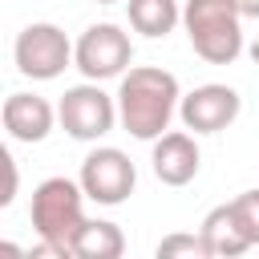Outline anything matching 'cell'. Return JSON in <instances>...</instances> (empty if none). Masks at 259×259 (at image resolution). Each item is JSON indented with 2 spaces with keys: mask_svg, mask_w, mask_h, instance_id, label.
<instances>
[{
  "mask_svg": "<svg viewBox=\"0 0 259 259\" xmlns=\"http://www.w3.org/2000/svg\"><path fill=\"white\" fill-rule=\"evenodd\" d=\"M93 4H117V0H93Z\"/></svg>",
  "mask_w": 259,
  "mask_h": 259,
  "instance_id": "obj_19",
  "label": "cell"
},
{
  "mask_svg": "<svg viewBox=\"0 0 259 259\" xmlns=\"http://www.w3.org/2000/svg\"><path fill=\"white\" fill-rule=\"evenodd\" d=\"M182 28L206 65H231L243 53V12L235 0H186Z\"/></svg>",
  "mask_w": 259,
  "mask_h": 259,
  "instance_id": "obj_3",
  "label": "cell"
},
{
  "mask_svg": "<svg viewBox=\"0 0 259 259\" xmlns=\"http://www.w3.org/2000/svg\"><path fill=\"white\" fill-rule=\"evenodd\" d=\"M28 219H32V231L40 239L36 251H49V255L69 259L73 255V243H77V231L85 227V190H81V182L61 178V174L57 178H45L32 190Z\"/></svg>",
  "mask_w": 259,
  "mask_h": 259,
  "instance_id": "obj_2",
  "label": "cell"
},
{
  "mask_svg": "<svg viewBox=\"0 0 259 259\" xmlns=\"http://www.w3.org/2000/svg\"><path fill=\"white\" fill-rule=\"evenodd\" d=\"M154 255L158 259H174V255H190V259H210V247H206V239H202V231L198 235H190V231H174V235H166L158 247H154Z\"/></svg>",
  "mask_w": 259,
  "mask_h": 259,
  "instance_id": "obj_14",
  "label": "cell"
},
{
  "mask_svg": "<svg viewBox=\"0 0 259 259\" xmlns=\"http://www.w3.org/2000/svg\"><path fill=\"white\" fill-rule=\"evenodd\" d=\"M12 57H16L20 77L53 81V77H61V73L73 65V45H69V36H65L57 24L36 20V24H24V28L16 32Z\"/></svg>",
  "mask_w": 259,
  "mask_h": 259,
  "instance_id": "obj_6",
  "label": "cell"
},
{
  "mask_svg": "<svg viewBox=\"0 0 259 259\" xmlns=\"http://www.w3.org/2000/svg\"><path fill=\"white\" fill-rule=\"evenodd\" d=\"M251 61H255V65H259V36H255V40H251Z\"/></svg>",
  "mask_w": 259,
  "mask_h": 259,
  "instance_id": "obj_18",
  "label": "cell"
},
{
  "mask_svg": "<svg viewBox=\"0 0 259 259\" xmlns=\"http://www.w3.org/2000/svg\"><path fill=\"white\" fill-rule=\"evenodd\" d=\"M121 251H125V235L109 219H85V227L77 231V243H73L77 259H117Z\"/></svg>",
  "mask_w": 259,
  "mask_h": 259,
  "instance_id": "obj_13",
  "label": "cell"
},
{
  "mask_svg": "<svg viewBox=\"0 0 259 259\" xmlns=\"http://www.w3.org/2000/svg\"><path fill=\"white\" fill-rule=\"evenodd\" d=\"M239 109H243V97L231 85H198V89L182 93V101H178V117L194 134H219V130H227L239 117Z\"/></svg>",
  "mask_w": 259,
  "mask_h": 259,
  "instance_id": "obj_8",
  "label": "cell"
},
{
  "mask_svg": "<svg viewBox=\"0 0 259 259\" xmlns=\"http://www.w3.org/2000/svg\"><path fill=\"white\" fill-rule=\"evenodd\" d=\"M231 210H235V219H239L247 243L259 247V186H255V190H243L239 198H231Z\"/></svg>",
  "mask_w": 259,
  "mask_h": 259,
  "instance_id": "obj_15",
  "label": "cell"
},
{
  "mask_svg": "<svg viewBox=\"0 0 259 259\" xmlns=\"http://www.w3.org/2000/svg\"><path fill=\"white\" fill-rule=\"evenodd\" d=\"M150 166H154V178L162 186H186V182H194L202 154H198V146L186 130H166L162 138H154Z\"/></svg>",
  "mask_w": 259,
  "mask_h": 259,
  "instance_id": "obj_9",
  "label": "cell"
},
{
  "mask_svg": "<svg viewBox=\"0 0 259 259\" xmlns=\"http://www.w3.org/2000/svg\"><path fill=\"white\" fill-rule=\"evenodd\" d=\"M178 101H182V89H178L174 73L154 69V65H134L121 73L117 117L130 138H138V142L162 138L170 130V117L178 113Z\"/></svg>",
  "mask_w": 259,
  "mask_h": 259,
  "instance_id": "obj_1",
  "label": "cell"
},
{
  "mask_svg": "<svg viewBox=\"0 0 259 259\" xmlns=\"http://www.w3.org/2000/svg\"><path fill=\"white\" fill-rule=\"evenodd\" d=\"M202 239H206V247H210V255L214 259H235V255H243V251H251V243H247V235H243V227H239V219H235V210H231V202H223V206H214L206 219H202Z\"/></svg>",
  "mask_w": 259,
  "mask_h": 259,
  "instance_id": "obj_11",
  "label": "cell"
},
{
  "mask_svg": "<svg viewBox=\"0 0 259 259\" xmlns=\"http://www.w3.org/2000/svg\"><path fill=\"white\" fill-rule=\"evenodd\" d=\"M77 182H81V190H85L89 202H97V206H121L134 194V186H138V170H134V162H130L125 150L97 146V150L85 154Z\"/></svg>",
  "mask_w": 259,
  "mask_h": 259,
  "instance_id": "obj_7",
  "label": "cell"
},
{
  "mask_svg": "<svg viewBox=\"0 0 259 259\" xmlns=\"http://www.w3.org/2000/svg\"><path fill=\"white\" fill-rule=\"evenodd\" d=\"M239 4V12H243V20L251 16V20H259V0H235Z\"/></svg>",
  "mask_w": 259,
  "mask_h": 259,
  "instance_id": "obj_17",
  "label": "cell"
},
{
  "mask_svg": "<svg viewBox=\"0 0 259 259\" xmlns=\"http://www.w3.org/2000/svg\"><path fill=\"white\" fill-rule=\"evenodd\" d=\"M125 16H130V28L150 36V40L170 36L174 24H182L178 0H125Z\"/></svg>",
  "mask_w": 259,
  "mask_h": 259,
  "instance_id": "obj_12",
  "label": "cell"
},
{
  "mask_svg": "<svg viewBox=\"0 0 259 259\" xmlns=\"http://www.w3.org/2000/svg\"><path fill=\"white\" fill-rule=\"evenodd\" d=\"M57 117H61V130L77 142H97L121 121L117 117V97H109L97 81L65 89L61 105H57Z\"/></svg>",
  "mask_w": 259,
  "mask_h": 259,
  "instance_id": "obj_5",
  "label": "cell"
},
{
  "mask_svg": "<svg viewBox=\"0 0 259 259\" xmlns=\"http://www.w3.org/2000/svg\"><path fill=\"white\" fill-rule=\"evenodd\" d=\"M73 65L81 69L85 81H109V77H121L130 65H134V45H130V32H121V24H89L77 45H73Z\"/></svg>",
  "mask_w": 259,
  "mask_h": 259,
  "instance_id": "obj_4",
  "label": "cell"
},
{
  "mask_svg": "<svg viewBox=\"0 0 259 259\" xmlns=\"http://www.w3.org/2000/svg\"><path fill=\"white\" fill-rule=\"evenodd\" d=\"M0 162L8 166V186H4V194H0V202L8 206V202L16 198V158H12V154H0Z\"/></svg>",
  "mask_w": 259,
  "mask_h": 259,
  "instance_id": "obj_16",
  "label": "cell"
},
{
  "mask_svg": "<svg viewBox=\"0 0 259 259\" xmlns=\"http://www.w3.org/2000/svg\"><path fill=\"white\" fill-rule=\"evenodd\" d=\"M0 117H4V130H8L16 142H28V146H32V142H45V138L53 134V125L61 121L57 109H53L40 93H8Z\"/></svg>",
  "mask_w": 259,
  "mask_h": 259,
  "instance_id": "obj_10",
  "label": "cell"
}]
</instances>
